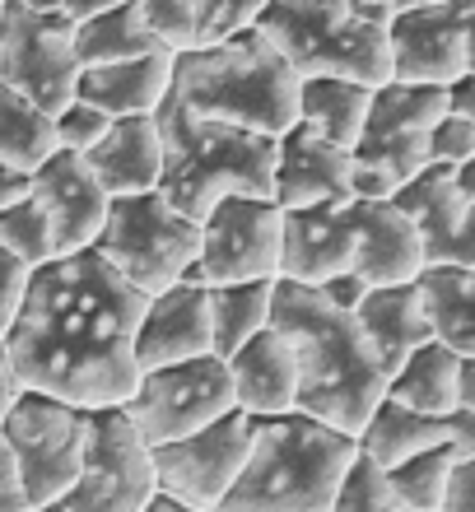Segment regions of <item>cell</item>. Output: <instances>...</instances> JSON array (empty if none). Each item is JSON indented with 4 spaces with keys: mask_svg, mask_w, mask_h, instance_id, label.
I'll return each instance as SVG.
<instances>
[{
    "mask_svg": "<svg viewBox=\"0 0 475 512\" xmlns=\"http://www.w3.org/2000/svg\"><path fill=\"white\" fill-rule=\"evenodd\" d=\"M24 512H70V508H66V499H52V503H28Z\"/></svg>",
    "mask_w": 475,
    "mask_h": 512,
    "instance_id": "f907efd6",
    "label": "cell"
},
{
    "mask_svg": "<svg viewBox=\"0 0 475 512\" xmlns=\"http://www.w3.org/2000/svg\"><path fill=\"white\" fill-rule=\"evenodd\" d=\"M47 229H52V247L56 256L66 252H84L94 247L103 219H108V191L98 187V177L89 173L84 154H70V149H52L47 159L33 168V191Z\"/></svg>",
    "mask_w": 475,
    "mask_h": 512,
    "instance_id": "e0dca14e",
    "label": "cell"
},
{
    "mask_svg": "<svg viewBox=\"0 0 475 512\" xmlns=\"http://www.w3.org/2000/svg\"><path fill=\"white\" fill-rule=\"evenodd\" d=\"M70 38L75 24L66 14L24 10L10 0L0 10V84L56 117L75 98V75H80Z\"/></svg>",
    "mask_w": 475,
    "mask_h": 512,
    "instance_id": "4fadbf2b",
    "label": "cell"
},
{
    "mask_svg": "<svg viewBox=\"0 0 475 512\" xmlns=\"http://www.w3.org/2000/svg\"><path fill=\"white\" fill-rule=\"evenodd\" d=\"M271 289L275 280H238V284H210L205 308H210V350L229 359L247 336L271 326Z\"/></svg>",
    "mask_w": 475,
    "mask_h": 512,
    "instance_id": "f546056e",
    "label": "cell"
},
{
    "mask_svg": "<svg viewBox=\"0 0 475 512\" xmlns=\"http://www.w3.org/2000/svg\"><path fill=\"white\" fill-rule=\"evenodd\" d=\"M252 28L285 56L299 80L336 75L368 89L392 80L387 24L359 14L350 0H266Z\"/></svg>",
    "mask_w": 475,
    "mask_h": 512,
    "instance_id": "8992f818",
    "label": "cell"
},
{
    "mask_svg": "<svg viewBox=\"0 0 475 512\" xmlns=\"http://www.w3.org/2000/svg\"><path fill=\"white\" fill-rule=\"evenodd\" d=\"M448 112L443 84H378L368 94L359 140L350 145V187L364 201H387L401 182L429 168V126Z\"/></svg>",
    "mask_w": 475,
    "mask_h": 512,
    "instance_id": "52a82bcc",
    "label": "cell"
},
{
    "mask_svg": "<svg viewBox=\"0 0 475 512\" xmlns=\"http://www.w3.org/2000/svg\"><path fill=\"white\" fill-rule=\"evenodd\" d=\"M354 219V266L364 275V284H406L420 275L424 252H420V233L392 201H350Z\"/></svg>",
    "mask_w": 475,
    "mask_h": 512,
    "instance_id": "44dd1931",
    "label": "cell"
},
{
    "mask_svg": "<svg viewBox=\"0 0 475 512\" xmlns=\"http://www.w3.org/2000/svg\"><path fill=\"white\" fill-rule=\"evenodd\" d=\"M28 191H33V173H24V168H10V163H0V205L24 201Z\"/></svg>",
    "mask_w": 475,
    "mask_h": 512,
    "instance_id": "bcb514c9",
    "label": "cell"
},
{
    "mask_svg": "<svg viewBox=\"0 0 475 512\" xmlns=\"http://www.w3.org/2000/svg\"><path fill=\"white\" fill-rule=\"evenodd\" d=\"M19 378L10 373V364H5V354H0V466H10V452H5V415H10L14 396H19Z\"/></svg>",
    "mask_w": 475,
    "mask_h": 512,
    "instance_id": "f6af8a7d",
    "label": "cell"
},
{
    "mask_svg": "<svg viewBox=\"0 0 475 512\" xmlns=\"http://www.w3.org/2000/svg\"><path fill=\"white\" fill-rule=\"evenodd\" d=\"M438 443H452L448 415H424V410H410V405L392 401V396H382L373 405V415L364 419V429L354 433V452L378 461L382 471L415 457V452H429Z\"/></svg>",
    "mask_w": 475,
    "mask_h": 512,
    "instance_id": "4316f807",
    "label": "cell"
},
{
    "mask_svg": "<svg viewBox=\"0 0 475 512\" xmlns=\"http://www.w3.org/2000/svg\"><path fill=\"white\" fill-rule=\"evenodd\" d=\"M252 447V415L233 405L229 415L210 419L205 429L182 433L173 443L150 447L154 461V489L163 499L182 503L196 512H215L219 499L243 471V457Z\"/></svg>",
    "mask_w": 475,
    "mask_h": 512,
    "instance_id": "5bb4252c",
    "label": "cell"
},
{
    "mask_svg": "<svg viewBox=\"0 0 475 512\" xmlns=\"http://www.w3.org/2000/svg\"><path fill=\"white\" fill-rule=\"evenodd\" d=\"M471 354H457L438 340H424L420 350H410L401 359L392 378H387V396L424 415H448L462 405V368Z\"/></svg>",
    "mask_w": 475,
    "mask_h": 512,
    "instance_id": "83f0119b",
    "label": "cell"
},
{
    "mask_svg": "<svg viewBox=\"0 0 475 512\" xmlns=\"http://www.w3.org/2000/svg\"><path fill=\"white\" fill-rule=\"evenodd\" d=\"M410 284L420 294L424 322H429L438 345H448L457 354H475V266L434 261V266H420V275Z\"/></svg>",
    "mask_w": 475,
    "mask_h": 512,
    "instance_id": "484cf974",
    "label": "cell"
},
{
    "mask_svg": "<svg viewBox=\"0 0 475 512\" xmlns=\"http://www.w3.org/2000/svg\"><path fill=\"white\" fill-rule=\"evenodd\" d=\"M24 284H28V266L19 256H10L0 247V340L10 331L14 312H19V298H24Z\"/></svg>",
    "mask_w": 475,
    "mask_h": 512,
    "instance_id": "ab89813d",
    "label": "cell"
},
{
    "mask_svg": "<svg viewBox=\"0 0 475 512\" xmlns=\"http://www.w3.org/2000/svg\"><path fill=\"white\" fill-rule=\"evenodd\" d=\"M173 80V52H145L126 61H103V66H80L75 75V98L94 103L108 117H150L168 94Z\"/></svg>",
    "mask_w": 475,
    "mask_h": 512,
    "instance_id": "cb8c5ba5",
    "label": "cell"
},
{
    "mask_svg": "<svg viewBox=\"0 0 475 512\" xmlns=\"http://www.w3.org/2000/svg\"><path fill=\"white\" fill-rule=\"evenodd\" d=\"M163 145L159 196L177 215L201 224V215L219 196H266L271 201L275 173V135H257L243 126L215 122L182 108L173 94H163L154 108Z\"/></svg>",
    "mask_w": 475,
    "mask_h": 512,
    "instance_id": "277c9868",
    "label": "cell"
},
{
    "mask_svg": "<svg viewBox=\"0 0 475 512\" xmlns=\"http://www.w3.org/2000/svg\"><path fill=\"white\" fill-rule=\"evenodd\" d=\"M24 494H19V480H14L10 466H0V512H24Z\"/></svg>",
    "mask_w": 475,
    "mask_h": 512,
    "instance_id": "7dc6e473",
    "label": "cell"
},
{
    "mask_svg": "<svg viewBox=\"0 0 475 512\" xmlns=\"http://www.w3.org/2000/svg\"><path fill=\"white\" fill-rule=\"evenodd\" d=\"M145 294L94 252H66L28 270L0 354L19 387L103 410L136 391V322Z\"/></svg>",
    "mask_w": 475,
    "mask_h": 512,
    "instance_id": "6da1fadb",
    "label": "cell"
},
{
    "mask_svg": "<svg viewBox=\"0 0 475 512\" xmlns=\"http://www.w3.org/2000/svg\"><path fill=\"white\" fill-rule=\"evenodd\" d=\"M14 5H24V10L66 14L70 24H80V19H89V14H98V10H112V5H122V0H14Z\"/></svg>",
    "mask_w": 475,
    "mask_h": 512,
    "instance_id": "7bdbcfd3",
    "label": "cell"
},
{
    "mask_svg": "<svg viewBox=\"0 0 475 512\" xmlns=\"http://www.w3.org/2000/svg\"><path fill=\"white\" fill-rule=\"evenodd\" d=\"M368 84L354 80H336V75H313V80H299V108H294V122L317 131L331 145L350 149L359 140V126H364L368 112Z\"/></svg>",
    "mask_w": 475,
    "mask_h": 512,
    "instance_id": "f1b7e54d",
    "label": "cell"
},
{
    "mask_svg": "<svg viewBox=\"0 0 475 512\" xmlns=\"http://www.w3.org/2000/svg\"><path fill=\"white\" fill-rule=\"evenodd\" d=\"M434 512H475V457L452 466L448 489H443V499H438Z\"/></svg>",
    "mask_w": 475,
    "mask_h": 512,
    "instance_id": "b9f144b4",
    "label": "cell"
},
{
    "mask_svg": "<svg viewBox=\"0 0 475 512\" xmlns=\"http://www.w3.org/2000/svg\"><path fill=\"white\" fill-rule=\"evenodd\" d=\"M475 159V122L471 117H452L443 112L434 126H429V163H466Z\"/></svg>",
    "mask_w": 475,
    "mask_h": 512,
    "instance_id": "f35d334b",
    "label": "cell"
},
{
    "mask_svg": "<svg viewBox=\"0 0 475 512\" xmlns=\"http://www.w3.org/2000/svg\"><path fill=\"white\" fill-rule=\"evenodd\" d=\"M84 429H89V410L66 405L47 396V391H19L5 415V452H10V471L19 480L24 503H52L61 499L84 457Z\"/></svg>",
    "mask_w": 475,
    "mask_h": 512,
    "instance_id": "9c48e42d",
    "label": "cell"
},
{
    "mask_svg": "<svg viewBox=\"0 0 475 512\" xmlns=\"http://www.w3.org/2000/svg\"><path fill=\"white\" fill-rule=\"evenodd\" d=\"M271 326L294 354V410L336 433H359L373 405L387 396V368L368 345L354 312L317 298L308 284L275 280Z\"/></svg>",
    "mask_w": 475,
    "mask_h": 512,
    "instance_id": "7a4b0ae2",
    "label": "cell"
},
{
    "mask_svg": "<svg viewBox=\"0 0 475 512\" xmlns=\"http://www.w3.org/2000/svg\"><path fill=\"white\" fill-rule=\"evenodd\" d=\"M196 247H201V224L177 215L159 191L112 196L108 219L94 238V252L145 298L177 284V275L196 261Z\"/></svg>",
    "mask_w": 475,
    "mask_h": 512,
    "instance_id": "ba28073f",
    "label": "cell"
},
{
    "mask_svg": "<svg viewBox=\"0 0 475 512\" xmlns=\"http://www.w3.org/2000/svg\"><path fill=\"white\" fill-rule=\"evenodd\" d=\"M70 42H75V61H80V66H103V61H126V56L159 52V42H154L150 28L140 24V14L131 0L80 19ZM163 52H168V47H163Z\"/></svg>",
    "mask_w": 475,
    "mask_h": 512,
    "instance_id": "4dcf8cb0",
    "label": "cell"
},
{
    "mask_svg": "<svg viewBox=\"0 0 475 512\" xmlns=\"http://www.w3.org/2000/svg\"><path fill=\"white\" fill-rule=\"evenodd\" d=\"M108 112H98L94 103L84 98H70L66 108L52 117V131H56V149H70V154H84L89 145H98V135L108 131Z\"/></svg>",
    "mask_w": 475,
    "mask_h": 512,
    "instance_id": "74e56055",
    "label": "cell"
},
{
    "mask_svg": "<svg viewBox=\"0 0 475 512\" xmlns=\"http://www.w3.org/2000/svg\"><path fill=\"white\" fill-rule=\"evenodd\" d=\"M5 5H10V0H0V10H5Z\"/></svg>",
    "mask_w": 475,
    "mask_h": 512,
    "instance_id": "11a10c76",
    "label": "cell"
},
{
    "mask_svg": "<svg viewBox=\"0 0 475 512\" xmlns=\"http://www.w3.org/2000/svg\"><path fill=\"white\" fill-rule=\"evenodd\" d=\"M261 10H266V0H191V14H196V47L229 38L238 28H252Z\"/></svg>",
    "mask_w": 475,
    "mask_h": 512,
    "instance_id": "8d00e7d4",
    "label": "cell"
},
{
    "mask_svg": "<svg viewBox=\"0 0 475 512\" xmlns=\"http://www.w3.org/2000/svg\"><path fill=\"white\" fill-rule=\"evenodd\" d=\"M0 247L10 256H19L28 270L56 256L52 229H47V219H42L33 196H24V201H14V205H0Z\"/></svg>",
    "mask_w": 475,
    "mask_h": 512,
    "instance_id": "836d02e7",
    "label": "cell"
},
{
    "mask_svg": "<svg viewBox=\"0 0 475 512\" xmlns=\"http://www.w3.org/2000/svg\"><path fill=\"white\" fill-rule=\"evenodd\" d=\"M354 322L364 326L368 345L373 354L382 359L387 368V378H392L401 359L410 350H420L424 340H434L429 322H424V308H420V294H415V284H373L364 298H359V308H354Z\"/></svg>",
    "mask_w": 475,
    "mask_h": 512,
    "instance_id": "d4e9b609",
    "label": "cell"
},
{
    "mask_svg": "<svg viewBox=\"0 0 475 512\" xmlns=\"http://www.w3.org/2000/svg\"><path fill=\"white\" fill-rule=\"evenodd\" d=\"M168 94L215 122L257 135H285L299 108V75L257 28H238L219 42L173 52Z\"/></svg>",
    "mask_w": 475,
    "mask_h": 512,
    "instance_id": "3957f363",
    "label": "cell"
},
{
    "mask_svg": "<svg viewBox=\"0 0 475 512\" xmlns=\"http://www.w3.org/2000/svg\"><path fill=\"white\" fill-rule=\"evenodd\" d=\"M233 382V405L243 415H289L294 410V354L275 326H261L257 336H247L238 350L224 359Z\"/></svg>",
    "mask_w": 475,
    "mask_h": 512,
    "instance_id": "603a6c76",
    "label": "cell"
},
{
    "mask_svg": "<svg viewBox=\"0 0 475 512\" xmlns=\"http://www.w3.org/2000/svg\"><path fill=\"white\" fill-rule=\"evenodd\" d=\"M52 149H56L52 117H47L42 108H33L28 98H19L14 89L0 84V163L33 173Z\"/></svg>",
    "mask_w": 475,
    "mask_h": 512,
    "instance_id": "1f68e13d",
    "label": "cell"
},
{
    "mask_svg": "<svg viewBox=\"0 0 475 512\" xmlns=\"http://www.w3.org/2000/svg\"><path fill=\"white\" fill-rule=\"evenodd\" d=\"M443 98H448L452 117H471L475 122V70L471 75H457L452 84H443Z\"/></svg>",
    "mask_w": 475,
    "mask_h": 512,
    "instance_id": "ee69618b",
    "label": "cell"
},
{
    "mask_svg": "<svg viewBox=\"0 0 475 512\" xmlns=\"http://www.w3.org/2000/svg\"><path fill=\"white\" fill-rule=\"evenodd\" d=\"M457 461H471V457H462L452 443H438V447H429V452H415V457L387 466V485H392L396 508L434 512L438 499H443V489H448V475H452Z\"/></svg>",
    "mask_w": 475,
    "mask_h": 512,
    "instance_id": "d6a6232c",
    "label": "cell"
},
{
    "mask_svg": "<svg viewBox=\"0 0 475 512\" xmlns=\"http://www.w3.org/2000/svg\"><path fill=\"white\" fill-rule=\"evenodd\" d=\"M387 512H420V508H396V503H392V508H387Z\"/></svg>",
    "mask_w": 475,
    "mask_h": 512,
    "instance_id": "f5cc1de1",
    "label": "cell"
},
{
    "mask_svg": "<svg viewBox=\"0 0 475 512\" xmlns=\"http://www.w3.org/2000/svg\"><path fill=\"white\" fill-rule=\"evenodd\" d=\"M280 224L285 210L266 196H219L201 215V247L177 280L182 284H238L280 275Z\"/></svg>",
    "mask_w": 475,
    "mask_h": 512,
    "instance_id": "30bf717a",
    "label": "cell"
},
{
    "mask_svg": "<svg viewBox=\"0 0 475 512\" xmlns=\"http://www.w3.org/2000/svg\"><path fill=\"white\" fill-rule=\"evenodd\" d=\"M420 233L424 266L452 261V266H475V201L457 191L448 163H429L401 182L387 196Z\"/></svg>",
    "mask_w": 475,
    "mask_h": 512,
    "instance_id": "2e32d148",
    "label": "cell"
},
{
    "mask_svg": "<svg viewBox=\"0 0 475 512\" xmlns=\"http://www.w3.org/2000/svg\"><path fill=\"white\" fill-rule=\"evenodd\" d=\"M475 0L406 5L387 24V61L396 84H452L475 70L471 47Z\"/></svg>",
    "mask_w": 475,
    "mask_h": 512,
    "instance_id": "9a60e30c",
    "label": "cell"
},
{
    "mask_svg": "<svg viewBox=\"0 0 475 512\" xmlns=\"http://www.w3.org/2000/svg\"><path fill=\"white\" fill-rule=\"evenodd\" d=\"M313 289H317L322 303H331V308H340V312H354L359 308V298L368 294V284H364L359 270H336V275H326V280L313 284Z\"/></svg>",
    "mask_w": 475,
    "mask_h": 512,
    "instance_id": "60d3db41",
    "label": "cell"
},
{
    "mask_svg": "<svg viewBox=\"0 0 475 512\" xmlns=\"http://www.w3.org/2000/svg\"><path fill=\"white\" fill-rule=\"evenodd\" d=\"M462 405L466 410H475V354L466 359V368H462Z\"/></svg>",
    "mask_w": 475,
    "mask_h": 512,
    "instance_id": "c3c4849f",
    "label": "cell"
},
{
    "mask_svg": "<svg viewBox=\"0 0 475 512\" xmlns=\"http://www.w3.org/2000/svg\"><path fill=\"white\" fill-rule=\"evenodd\" d=\"M154 461L150 443L136 433L122 405L89 410L84 457L75 485L61 494L70 512H145L154 499Z\"/></svg>",
    "mask_w": 475,
    "mask_h": 512,
    "instance_id": "8fae6325",
    "label": "cell"
},
{
    "mask_svg": "<svg viewBox=\"0 0 475 512\" xmlns=\"http://www.w3.org/2000/svg\"><path fill=\"white\" fill-rule=\"evenodd\" d=\"M415 5H434V0H415Z\"/></svg>",
    "mask_w": 475,
    "mask_h": 512,
    "instance_id": "db71d44e",
    "label": "cell"
},
{
    "mask_svg": "<svg viewBox=\"0 0 475 512\" xmlns=\"http://www.w3.org/2000/svg\"><path fill=\"white\" fill-rule=\"evenodd\" d=\"M350 5H387V10H406L415 0H350Z\"/></svg>",
    "mask_w": 475,
    "mask_h": 512,
    "instance_id": "816d5d0a",
    "label": "cell"
},
{
    "mask_svg": "<svg viewBox=\"0 0 475 512\" xmlns=\"http://www.w3.org/2000/svg\"><path fill=\"white\" fill-rule=\"evenodd\" d=\"M140 14V24L154 33L159 47L168 52H187L196 47V14H191V0H131Z\"/></svg>",
    "mask_w": 475,
    "mask_h": 512,
    "instance_id": "d590c367",
    "label": "cell"
},
{
    "mask_svg": "<svg viewBox=\"0 0 475 512\" xmlns=\"http://www.w3.org/2000/svg\"><path fill=\"white\" fill-rule=\"evenodd\" d=\"M354 266V219L345 205H303L285 210L280 224V275L289 284H322L326 275Z\"/></svg>",
    "mask_w": 475,
    "mask_h": 512,
    "instance_id": "d6986e66",
    "label": "cell"
},
{
    "mask_svg": "<svg viewBox=\"0 0 475 512\" xmlns=\"http://www.w3.org/2000/svg\"><path fill=\"white\" fill-rule=\"evenodd\" d=\"M89 173L108 196H140V191H159L163 145L159 126L150 117H112L108 131L98 135V145L84 149Z\"/></svg>",
    "mask_w": 475,
    "mask_h": 512,
    "instance_id": "7402d4cb",
    "label": "cell"
},
{
    "mask_svg": "<svg viewBox=\"0 0 475 512\" xmlns=\"http://www.w3.org/2000/svg\"><path fill=\"white\" fill-rule=\"evenodd\" d=\"M354 457V438L289 410L252 419L243 471L215 512H326L340 471Z\"/></svg>",
    "mask_w": 475,
    "mask_h": 512,
    "instance_id": "5b68a950",
    "label": "cell"
},
{
    "mask_svg": "<svg viewBox=\"0 0 475 512\" xmlns=\"http://www.w3.org/2000/svg\"><path fill=\"white\" fill-rule=\"evenodd\" d=\"M354 159L350 149L331 145L308 126H289L275 135V173L271 201L280 210H303V205H345L354 201Z\"/></svg>",
    "mask_w": 475,
    "mask_h": 512,
    "instance_id": "ac0fdd59",
    "label": "cell"
},
{
    "mask_svg": "<svg viewBox=\"0 0 475 512\" xmlns=\"http://www.w3.org/2000/svg\"><path fill=\"white\" fill-rule=\"evenodd\" d=\"M392 485H387V471L378 461H368L364 452H354L350 466L340 471L336 494H331V508L326 512H387L392 508Z\"/></svg>",
    "mask_w": 475,
    "mask_h": 512,
    "instance_id": "e575fe53",
    "label": "cell"
},
{
    "mask_svg": "<svg viewBox=\"0 0 475 512\" xmlns=\"http://www.w3.org/2000/svg\"><path fill=\"white\" fill-rule=\"evenodd\" d=\"M136 433L150 447L173 443L182 433L205 429L210 419L233 410V382L219 354H196L163 368H145L136 378V391L122 401Z\"/></svg>",
    "mask_w": 475,
    "mask_h": 512,
    "instance_id": "7c38bea8",
    "label": "cell"
},
{
    "mask_svg": "<svg viewBox=\"0 0 475 512\" xmlns=\"http://www.w3.org/2000/svg\"><path fill=\"white\" fill-rule=\"evenodd\" d=\"M210 350V308L201 284H168L145 298L136 322V368H163L177 359H196Z\"/></svg>",
    "mask_w": 475,
    "mask_h": 512,
    "instance_id": "ffe728a7",
    "label": "cell"
},
{
    "mask_svg": "<svg viewBox=\"0 0 475 512\" xmlns=\"http://www.w3.org/2000/svg\"><path fill=\"white\" fill-rule=\"evenodd\" d=\"M145 512H196V508H182V503H173V499H163V494H154V499L145 503Z\"/></svg>",
    "mask_w": 475,
    "mask_h": 512,
    "instance_id": "681fc988",
    "label": "cell"
}]
</instances>
